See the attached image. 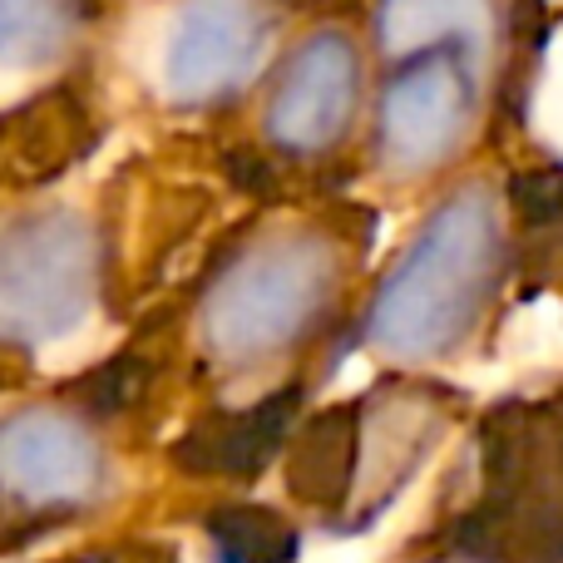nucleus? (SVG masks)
Listing matches in <instances>:
<instances>
[{
    "mask_svg": "<svg viewBox=\"0 0 563 563\" xmlns=\"http://www.w3.org/2000/svg\"><path fill=\"white\" fill-rule=\"evenodd\" d=\"M505 263V228L485 184L460 188L426 218L380 277L366 311V341L396 361H440L475 331Z\"/></svg>",
    "mask_w": 563,
    "mask_h": 563,
    "instance_id": "1",
    "label": "nucleus"
},
{
    "mask_svg": "<svg viewBox=\"0 0 563 563\" xmlns=\"http://www.w3.org/2000/svg\"><path fill=\"white\" fill-rule=\"evenodd\" d=\"M465 563H563V396L509 400L479 435V495L450 519Z\"/></svg>",
    "mask_w": 563,
    "mask_h": 563,
    "instance_id": "2",
    "label": "nucleus"
},
{
    "mask_svg": "<svg viewBox=\"0 0 563 563\" xmlns=\"http://www.w3.org/2000/svg\"><path fill=\"white\" fill-rule=\"evenodd\" d=\"M440 426V400L410 386H386L361 406L331 410L311 420L291 455V495L317 509L331 534H356L406 489Z\"/></svg>",
    "mask_w": 563,
    "mask_h": 563,
    "instance_id": "3",
    "label": "nucleus"
},
{
    "mask_svg": "<svg viewBox=\"0 0 563 563\" xmlns=\"http://www.w3.org/2000/svg\"><path fill=\"white\" fill-rule=\"evenodd\" d=\"M336 287V253L317 233H277L218 273L203 297V341L228 371H247L291 351Z\"/></svg>",
    "mask_w": 563,
    "mask_h": 563,
    "instance_id": "4",
    "label": "nucleus"
},
{
    "mask_svg": "<svg viewBox=\"0 0 563 563\" xmlns=\"http://www.w3.org/2000/svg\"><path fill=\"white\" fill-rule=\"evenodd\" d=\"M99 238L75 208H40L0 223V341L45 346L89 317Z\"/></svg>",
    "mask_w": 563,
    "mask_h": 563,
    "instance_id": "5",
    "label": "nucleus"
},
{
    "mask_svg": "<svg viewBox=\"0 0 563 563\" xmlns=\"http://www.w3.org/2000/svg\"><path fill=\"white\" fill-rule=\"evenodd\" d=\"M109 495V450L79 416L30 406L0 420V505L30 525L89 515Z\"/></svg>",
    "mask_w": 563,
    "mask_h": 563,
    "instance_id": "6",
    "label": "nucleus"
},
{
    "mask_svg": "<svg viewBox=\"0 0 563 563\" xmlns=\"http://www.w3.org/2000/svg\"><path fill=\"white\" fill-rule=\"evenodd\" d=\"M475 109L470 65L460 55H416L386 79L376 104V144L396 174H426L455 154Z\"/></svg>",
    "mask_w": 563,
    "mask_h": 563,
    "instance_id": "7",
    "label": "nucleus"
},
{
    "mask_svg": "<svg viewBox=\"0 0 563 563\" xmlns=\"http://www.w3.org/2000/svg\"><path fill=\"white\" fill-rule=\"evenodd\" d=\"M267 45V15L257 0H184L168 35L164 85L184 109L238 95L253 79Z\"/></svg>",
    "mask_w": 563,
    "mask_h": 563,
    "instance_id": "8",
    "label": "nucleus"
},
{
    "mask_svg": "<svg viewBox=\"0 0 563 563\" xmlns=\"http://www.w3.org/2000/svg\"><path fill=\"white\" fill-rule=\"evenodd\" d=\"M361 99V55L351 35L317 30L287 59L273 104H267V139L287 154H321L346 134Z\"/></svg>",
    "mask_w": 563,
    "mask_h": 563,
    "instance_id": "9",
    "label": "nucleus"
},
{
    "mask_svg": "<svg viewBox=\"0 0 563 563\" xmlns=\"http://www.w3.org/2000/svg\"><path fill=\"white\" fill-rule=\"evenodd\" d=\"M489 0H380L376 5V45L390 59L416 55H460L470 65L485 55L495 35Z\"/></svg>",
    "mask_w": 563,
    "mask_h": 563,
    "instance_id": "10",
    "label": "nucleus"
},
{
    "mask_svg": "<svg viewBox=\"0 0 563 563\" xmlns=\"http://www.w3.org/2000/svg\"><path fill=\"white\" fill-rule=\"evenodd\" d=\"M301 390L287 386L277 396H267L263 406H247L238 416L208 420L198 426L184 445L174 450L178 465L194 470V475H228V479H247L277 455V445L287 440V426L297 416Z\"/></svg>",
    "mask_w": 563,
    "mask_h": 563,
    "instance_id": "11",
    "label": "nucleus"
},
{
    "mask_svg": "<svg viewBox=\"0 0 563 563\" xmlns=\"http://www.w3.org/2000/svg\"><path fill=\"white\" fill-rule=\"evenodd\" d=\"M95 0H0V69H45L79 40Z\"/></svg>",
    "mask_w": 563,
    "mask_h": 563,
    "instance_id": "12",
    "label": "nucleus"
},
{
    "mask_svg": "<svg viewBox=\"0 0 563 563\" xmlns=\"http://www.w3.org/2000/svg\"><path fill=\"white\" fill-rule=\"evenodd\" d=\"M218 563H297L301 534L263 505H223L208 515Z\"/></svg>",
    "mask_w": 563,
    "mask_h": 563,
    "instance_id": "13",
    "label": "nucleus"
},
{
    "mask_svg": "<svg viewBox=\"0 0 563 563\" xmlns=\"http://www.w3.org/2000/svg\"><path fill=\"white\" fill-rule=\"evenodd\" d=\"M426 563H465V559H455V554H440V559H426Z\"/></svg>",
    "mask_w": 563,
    "mask_h": 563,
    "instance_id": "14",
    "label": "nucleus"
}]
</instances>
